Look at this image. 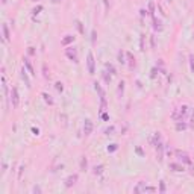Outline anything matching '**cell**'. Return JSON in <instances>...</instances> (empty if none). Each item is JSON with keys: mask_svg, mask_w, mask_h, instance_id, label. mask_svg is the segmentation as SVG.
<instances>
[{"mask_svg": "<svg viewBox=\"0 0 194 194\" xmlns=\"http://www.w3.org/2000/svg\"><path fill=\"white\" fill-rule=\"evenodd\" d=\"M156 188L155 187H147L146 185V182H138V184L135 185V188H133V193L135 194H139V193H155Z\"/></svg>", "mask_w": 194, "mask_h": 194, "instance_id": "6da1fadb", "label": "cell"}, {"mask_svg": "<svg viewBox=\"0 0 194 194\" xmlns=\"http://www.w3.org/2000/svg\"><path fill=\"white\" fill-rule=\"evenodd\" d=\"M174 155L181 159L182 164H187V165H191V164H193L190 155H188L187 152H184V150H179V149H177V150H174Z\"/></svg>", "mask_w": 194, "mask_h": 194, "instance_id": "7a4b0ae2", "label": "cell"}, {"mask_svg": "<svg viewBox=\"0 0 194 194\" xmlns=\"http://www.w3.org/2000/svg\"><path fill=\"white\" fill-rule=\"evenodd\" d=\"M87 67H88V73L90 74L96 73V59H94L93 52H88V55H87Z\"/></svg>", "mask_w": 194, "mask_h": 194, "instance_id": "3957f363", "label": "cell"}, {"mask_svg": "<svg viewBox=\"0 0 194 194\" xmlns=\"http://www.w3.org/2000/svg\"><path fill=\"white\" fill-rule=\"evenodd\" d=\"M65 56L70 59V61H73L74 64L79 62V56H77V50L74 47H67L65 49Z\"/></svg>", "mask_w": 194, "mask_h": 194, "instance_id": "277c9868", "label": "cell"}, {"mask_svg": "<svg viewBox=\"0 0 194 194\" xmlns=\"http://www.w3.org/2000/svg\"><path fill=\"white\" fill-rule=\"evenodd\" d=\"M11 103H12V108H18L20 105V94L17 87H12V90H11Z\"/></svg>", "mask_w": 194, "mask_h": 194, "instance_id": "5b68a950", "label": "cell"}, {"mask_svg": "<svg viewBox=\"0 0 194 194\" xmlns=\"http://www.w3.org/2000/svg\"><path fill=\"white\" fill-rule=\"evenodd\" d=\"M155 149H156V156H158V161L159 162H162V159H164V143L161 141L155 146Z\"/></svg>", "mask_w": 194, "mask_h": 194, "instance_id": "8992f818", "label": "cell"}, {"mask_svg": "<svg viewBox=\"0 0 194 194\" xmlns=\"http://www.w3.org/2000/svg\"><path fill=\"white\" fill-rule=\"evenodd\" d=\"M93 129H94L93 121H91L90 118H87L85 123H84V133H85V135H91V133H93Z\"/></svg>", "mask_w": 194, "mask_h": 194, "instance_id": "52a82bcc", "label": "cell"}, {"mask_svg": "<svg viewBox=\"0 0 194 194\" xmlns=\"http://www.w3.org/2000/svg\"><path fill=\"white\" fill-rule=\"evenodd\" d=\"M77 177H79V176H77L76 173H74V174H70V176L67 177V179H65V182H64L65 188H71V187L77 182Z\"/></svg>", "mask_w": 194, "mask_h": 194, "instance_id": "ba28073f", "label": "cell"}, {"mask_svg": "<svg viewBox=\"0 0 194 194\" xmlns=\"http://www.w3.org/2000/svg\"><path fill=\"white\" fill-rule=\"evenodd\" d=\"M168 167H170V170H173V171H176V173H182V171H185V167H184V164H179V162H170L168 164Z\"/></svg>", "mask_w": 194, "mask_h": 194, "instance_id": "9c48e42d", "label": "cell"}, {"mask_svg": "<svg viewBox=\"0 0 194 194\" xmlns=\"http://www.w3.org/2000/svg\"><path fill=\"white\" fill-rule=\"evenodd\" d=\"M23 64H24V67H26V70H28V71L32 74V76H35V70H34V67H32V64H30V61H29V59L28 58H24L23 59Z\"/></svg>", "mask_w": 194, "mask_h": 194, "instance_id": "30bf717a", "label": "cell"}, {"mask_svg": "<svg viewBox=\"0 0 194 194\" xmlns=\"http://www.w3.org/2000/svg\"><path fill=\"white\" fill-rule=\"evenodd\" d=\"M21 79L24 80V84H26V87L30 88V80H29V76H28V71H26V67L21 68Z\"/></svg>", "mask_w": 194, "mask_h": 194, "instance_id": "8fae6325", "label": "cell"}, {"mask_svg": "<svg viewBox=\"0 0 194 194\" xmlns=\"http://www.w3.org/2000/svg\"><path fill=\"white\" fill-rule=\"evenodd\" d=\"M126 58H127V61H129V68L133 70V67H135V56H133L131 52H126Z\"/></svg>", "mask_w": 194, "mask_h": 194, "instance_id": "7c38bea8", "label": "cell"}, {"mask_svg": "<svg viewBox=\"0 0 194 194\" xmlns=\"http://www.w3.org/2000/svg\"><path fill=\"white\" fill-rule=\"evenodd\" d=\"M2 30H3V40L5 41H9L11 40V34H9V28H8L6 23L2 26Z\"/></svg>", "mask_w": 194, "mask_h": 194, "instance_id": "4fadbf2b", "label": "cell"}, {"mask_svg": "<svg viewBox=\"0 0 194 194\" xmlns=\"http://www.w3.org/2000/svg\"><path fill=\"white\" fill-rule=\"evenodd\" d=\"M73 41H74V36H73V35H65V36L61 40V44H62V46H68V44H71Z\"/></svg>", "mask_w": 194, "mask_h": 194, "instance_id": "5bb4252c", "label": "cell"}, {"mask_svg": "<svg viewBox=\"0 0 194 194\" xmlns=\"http://www.w3.org/2000/svg\"><path fill=\"white\" fill-rule=\"evenodd\" d=\"M117 59H118V62H120L121 65H126V62H127V61H126V53L123 52V50H120V52H118Z\"/></svg>", "mask_w": 194, "mask_h": 194, "instance_id": "9a60e30c", "label": "cell"}, {"mask_svg": "<svg viewBox=\"0 0 194 194\" xmlns=\"http://www.w3.org/2000/svg\"><path fill=\"white\" fill-rule=\"evenodd\" d=\"M161 141H162V137H161L159 132H156L155 135H153V138H150V143H152V146H156V144L161 143Z\"/></svg>", "mask_w": 194, "mask_h": 194, "instance_id": "2e32d148", "label": "cell"}, {"mask_svg": "<svg viewBox=\"0 0 194 194\" xmlns=\"http://www.w3.org/2000/svg\"><path fill=\"white\" fill-rule=\"evenodd\" d=\"M105 70H106L108 73H111L112 76H115V74H117V70H115V67L112 65V64H109V62H106V64H105Z\"/></svg>", "mask_w": 194, "mask_h": 194, "instance_id": "e0dca14e", "label": "cell"}, {"mask_svg": "<svg viewBox=\"0 0 194 194\" xmlns=\"http://www.w3.org/2000/svg\"><path fill=\"white\" fill-rule=\"evenodd\" d=\"M188 127V125L184 121V120H181V121H176V131L177 132H181V131H185V129Z\"/></svg>", "mask_w": 194, "mask_h": 194, "instance_id": "ac0fdd59", "label": "cell"}, {"mask_svg": "<svg viewBox=\"0 0 194 194\" xmlns=\"http://www.w3.org/2000/svg\"><path fill=\"white\" fill-rule=\"evenodd\" d=\"M153 29L155 30H162V23H161L159 18L153 17Z\"/></svg>", "mask_w": 194, "mask_h": 194, "instance_id": "d6986e66", "label": "cell"}, {"mask_svg": "<svg viewBox=\"0 0 194 194\" xmlns=\"http://www.w3.org/2000/svg\"><path fill=\"white\" fill-rule=\"evenodd\" d=\"M102 76H103V80L106 82V85L111 84V79H112V74L111 73H108L106 70H103V71H102Z\"/></svg>", "mask_w": 194, "mask_h": 194, "instance_id": "ffe728a7", "label": "cell"}, {"mask_svg": "<svg viewBox=\"0 0 194 194\" xmlns=\"http://www.w3.org/2000/svg\"><path fill=\"white\" fill-rule=\"evenodd\" d=\"M125 80H121L120 84H118V88H117V96L118 97H123V93H125Z\"/></svg>", "mask_w": 194, "mask_h": 194, "instance_id": "44dd1931", "label": "cell"}, {"mask_svg": "<svg viewBox=\"0 0 194 194\" xmlns=\"http://www.w3.org/2000/svg\"><path fill=\"white\" fill-rule=\"evenodd\" d=\"M41 96H42V99H44V102H46L47 105H53V103H55V100L52 99V96H50V94H47V93H42Z\"/></svg>", "mask_w": 194, "mask_h": 194, "instance_id": "7402d4cb", "label": "cell"}, {"mask_svg": "<svg viewBox=\"0 0 194 194\" xmlns=\"http://www.w3.org/2000/svg\"><path fill=\"white\" fill-rule=\"evenodd\" d=\"M103 168H105V165H102V164H100V165H96L94 168H93V173H94L96 176H100L102 173H103Z\"/></svg>", "mask_w": 194, "mask_h": 194, "instance_id": "603a6c76", "label": "cell"}, {"mask_svg": "<svg viewBox=\"0 0 194 194\" xmlns=\"http://www.w3.org/2000/svg\"><path fill=\"white\" fill-rule=\"evenodd\" d=\"M87 168H88V161H87V158H85V156H82V158H80V170L85 171Z\"/></svg>", "mask_w": 194, "mask_h": 194, "instance_id": "cb8c5ba5", "label": "cell"}, {"mask_svg": "<svg viewBox=\"0 0 194 194\" xmlns=\"http://www.w3.org/2000/svg\"><path fill=\"white\" fill-rule=\"evenodd\" d=\"M179 112H181L182 118H185V115L188 114V106H187V105H182V106L179 108Z\"/></svg>", "mask_w": 194, "mask_h": 194, "instance_id": "d4e9b609", "label": "cell"}, {"mask_svg": "<svg viewBox=\"0 0 194 194\" xmlns=\"http://www.w3.org/2000/svg\"><path fill=\"white\" fill-rule=\"evenodd\" d=\"M158 73H159V68L158 67H153L152 70H150V79H156Z\"/></svg>", "mask_w": 194, "mask_h": 194, "instance_id": "484cf974", "label": "cell"}, {"mask_svg": "<svg viewBox=\"0 0 194 194\" xmlns=\"http://www.w3.org/2000/svg\"><path fill=\"white\" fill-rule=\"evenodd\" d=\"M76 26H77V30H79V34H85V29H84V24H82V21L80 20H76Z\"/></svg>", "mask_w": 194, "mask_h": 194, "instance_id": "4316f807", "label": "cell"}, {"mask_svg": "<svg viewBox=\"0 0 194 194\" xmlns=\"http://www.w3.org/2000/svg\"><path fill=\"white\" fill-rule=\"evenodd\" d=\"M41 11H42V6H41V5H38V6H35L34 9H32V15H34V17H36V15H38Z\"/></svg>", "mask_w": 194, "mask_h": 194, "instance_id": "83f0119b", "label": "cell"}, {"mask_svg": "<svg viewBox=\"0 0 194 194\" xmlns=\"http://www.w3.org/2000/svg\"><path fill=\"white\" fill-rule=\"evenodd\" d=\"M161 194H164L167 191V187H165V182L164 181H159V190H158Z\"/></svg>", "mask_w": 194, "mask_h": 194, "instance_id": "f1b7e54d", "label": "cell"}, {"mask_svg": "<svg viewBox=\"0 0 194 194\" xmlns=\"http://www.w3.org/2000/svg\"><path fill=\"white\" fill-rule=\"evenodd\" d=\"M149 14L155 17V3L153 2H149Z\"/></svg>", "mask_w": 194, "mask_h": 194, "instance_id": "f546056e", "label": "cell"}, {"mask_svg": "<svg viewBox=\"0 0 194 194\" xmlns=\"http://www.w3.org/2000/svg\"><path fill=\"white\" fill-rule=\"evenodd\" d=\"M144 40H146V35L143 34V35H141V38H139V50H141V52H144V50H146V49H144Z\"/></svg>", "mask_w": 194, "mask_h": 194, "instance_id": "4dcf8cb0", "label": "cell"}, {"mask_svg": "<svg viewBox=\"0 0 194 194\" xmlns=\"http://www.w3.org/2000/svg\"><path fill=\"white\" fill-rule=\"evenodd\" d=\"M114 131H115V127H114V126H109V127L105 129V133H106V135H112V133H114Z\"/></svg>", "mask_w": 194, "mask_h": 194, "instance_id": "1f68e13d", "label": "cell"}, {"mask_svg": "<svg viewBox=\"0 0 194 194\" xmlns=\"http://www.w3.org/2000/svg\"><path fill=\"white\" fill-rule=\"evenodd\" d=\"M55 88L59 91V93H62V91H64V84L62 82H56L55 84Z\"/></svg>", "mask_w": 194, "mask_h": 194, "instance_id": "d6a6232c", "label": "cell"}, {"mask_svg": "<svg viewBox=\"0 0 194 194\" xmlns=\"http://www.w3.org/2000/svg\"><path fill=\"white\" fill-rule=\"evenodd\" d=\"M117 149H118V146H117V144H111V146H108V152H109V153L115 152Z\"/></svg>", "mask_w": 194, "mask_h": 194, "instance_id": "836d02e7", "label": "cell"}, {"mask_svg": "<svg viewBox=\"0 0 194 194\" xmlns=\"http://www.w3.org/2000/svg\"><path fill=\"white\" fill-rule=\"evenodd\" d=\"M2 84H3V91H5V94H8V85H6V79H5V76H2Z\"/></svg>", "mask_w": 194, "mask_h": 194, "instance_id": "e575fe53", "label": "cell"}, {"mask_svg": "<svg viewBox=\"0 0 194 194\" xmlns=\"http://www.w3.org/2000/svg\"><path fill=\"white\" fill-rule=\"evenodd\" d=\"M190 68H191V71L194 73V55H190Z\"/></svg>", "mask_w": 194, "mask_h": 194, "instance_id": "d590c367", "label": "cell"}, {"mask_svg": "<svg viewBox=\"0 0 194 194\" xmlns=\"http://www.w3.org/2000/svg\"><path fill=\"white\" fill-rule=\"evenodd\" d=\"M96 36H97V32L93 30L91 32V42H93V44H96Z\"/></svg>", "mask_w": 194, "mask_h": 194, "instance_id": "8d00e7d4", "label": "cell"}, {"mask_svg": "<svg viewBox=\"0 0 194 194\" xmlns=\"http://www.w3.org/2000/svg\"><path fill=\"white\" fill-rule=\"evenodd\" d=\"M100 117H102V118H103V120H105V121H108V120H109V115H108V114H106V112H105V111H103V112H100Z\"/></svg>", "mask_w": 194, "mask_h": 194, "instance_id": "74e56055", "label": "cell"}, {"mask_svg": "<svg viewBox=\"0 0 194 194\" xmlns=\"http://www.w3.org/2000/svg\"><path fill=\"white\" fill-rule=\"evenodd\" d=\"M135 152H137L139 156H144V150H143L141 147H135Z\"/></svg>", "mask_w": 194, "mask_h": 194, "instance_id": "f35d334b", "label": "cell"}, {"mask_svg": "<svg viewBox=\"0 0 194 194\" xmlns=\"http://www.w3.org/2000/svg\"><path fill=\"white\" fill-rule=\"evenodd\" d=\"M32 191H34L35 194H40V193H41V188H40L38 185H35V187H34V190H32Z\"/></svg>", "mask_w": 194, "mask_h": 194, "instance_id": "ab89813d", "label": "cell"}, {"mask_svg": "<svg viewBox=\"0 0 194 194\" xmlns=\"http://www.w3.org/2000/svg\"><path fill=\"white\" fill-rule=\"evenodd\" d=\"M28 53H29L30 56H32V55H35V47H29V49H28Z\"/></svg>", "mask_w": 194, "mask_h": 194, "instance_id": "60d3db41", "label": "cell"}, {"mask_svg": "<svg viewBox=\"0 0 194 194\" xmlns=\"http://www.w3.org/2000/svg\"><path fill=\"white\" fill-rule=\"evenodd\" d=\"M102 2H103V5H105V9H106V11L109 9V0H102Z\"/></svg>", "mask_w": 194, "mask_h": 194, "instance_id": "b9f144b4", "label": "cell"}, {"mask_svg": "<svg viewBox=\"0 0 194 194\" xmlns=\"http://www.w3.org/2000/svg\"><path fill=\"white\" fill-rule=\"evenodd\" d=\"M42 70H44V77H46V79H49V74H47V65H46V64L42 65Z\"/></svg>", "mask_w": 194, "mask_h": 194, "instance_id": "7bdbcfd3", "label": "cell"}, {"mask_svg": "<svg viewBox=\"0 0 194 194\" xmlns=\"http://www.w3.org/2000/svg\"><path fill=\"white\" fill-rule=\"evenodd\" d=\"M32 132H34L35 135H40V131H38V129H36V127H32Z\"/></svg>", "mask_w": 194, "mask_h": 194, "instance_id": "ee69618b", "label": "cell"}, {"mask_svg": "<svg viewBox=\"0 0 194 194\" xmlns=\"http://www.w3.org/2000/svg\"><path fill=\"white\" fill-rule=\"evenodd\" d=\"M147 12H149V11H146V9H141V11H139V14H141V17H144V15L147 14Z\"/></svg>", "mask_w": 194, "mask_h": 194, "instance_id": "f6af8a7d", "label": "cell"}, {"mask_svg": "<svg viewBox=\"0 0 194 194\" xmlns=\"http://www.w3.org/2000/svg\"><path fill=\"white\" fill-rule=\"evenodd\" d=\"M191 127H194V112H193V115H191Z\"/></svg>", "mask_w": 194, "mask_h": 194, "instance_id": "bcb514c9", "label": "cell"}, {"mask_svg": "<svg viewBox=\"0 0 194 194\" xmlns=\"http://www.w3.org/2000/svg\"><path fill=\"white\" fill-rule=\"evenodd\" d=\"M2 3H3V5H6V3H8V0H2Z\"/></svg>", "mask_w": 194, "mask_h": 194, "instance_id": "7dc6e473", "label": "cell"}, {"mask_svg": "<svg viewBox=\"0 0 194 194\" xmlns=\"http://www.w3.org/2000/svg\"><path fill=\"white\" fill-rule=\"evenodd\" d=\"M55 2H59V0H55Z\"/></svg>", "mask_w": 194, "mask_h": 194, "instance_id": "c3c4849f", "label": "cell"}]
</instances>
